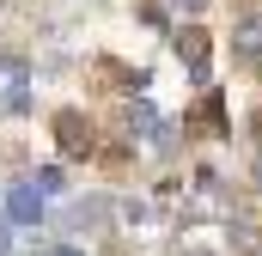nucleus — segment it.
I'll return each instance as SVG.
<instances>
[{
  "label": "nucleus",
  "instance_id": "f257e3e1",
  "mask_svg": "<svg viewBox=\"0 0 262 256\" xmlns=\"http://www.w3.org/2000/svg\"><path fill=\"white\" fill-rule=\"evenodd\" d=\"M232 55L250 61V67H262V12L238 18V31H232Z\"/></svg>",
  "mask_w": 262,
  "mask_h": 256
},
{
  "label": "nucleus",
  "instance_id": "f03ea898",
  "mask_svg": "<svg viewBox=\"0 0 262 256\" xmlns=\"http://www.w3.org/2000/svg\"><path fill=\"white\" fill-rule=\"evenodd\" d=\"M0 104L6 110H25L31 98H25V61L18 55H0Z\"/></svg>",
  "mask_w": 262,
  "mask_h": 256
},
{
  "label": "nucleus",
  "instance_id": "7ed1b4c3",
  "mask_svg": "<svg viewBox=\"0 0 262 256\" xmlns=\"http://www.w3.org/2000/svg\"><path fill=\"white\" fill-rule=\"evenodd\" d=\"M55 140H61V153H92V122H79L67 110L61 122H55Z\"/></svg>",
  "mask_w": 262,
  "mask_h": 256
},
{
  "label": "nucleus",
  "instance_id": "20e7f679",
  "mask_svg": "<svg viewBox=\"0 0 262 256\" xmlns=\"http://www.w3.org/2000/svg\"><path fill=\"white\" fill-rule=\"evenodd\" d=\"M177 55L189 61L195 79H207V37H201V31H177Z\"/></svg>",
  "mask_w": 262,
  "mask_h": 256
},
{
  "label": "nucleus",
  "instance_id": "39448f33",
  "mask_svg": "<svg viewBox=\"0 0 262 256\" xmlns=\"http://www.w3.org/2000/svg\"><path fill=\"white\" fill-rule=\"evenodd\" d=\"M37 207H43V201H37V183H18V189L6 195V214H12L18 226H31V220H37Z\"/></svg>",
  "mask_w": 262,
  "mask_h": 256
},
{
  "label": "nucleus",
  "instance_id": "423d86ee",
  "mask_svg": "<svg viewBox=\"0 0 262 256\" xmlns=\"http://www.w3.org/2000/svg\"><path fill=\"white\" fill-rule=\"evenodd\" d=\"M128 134H140V140H159V116H152V104H134V110H128Z\"/></svg>",
  "mask_w": 262,
  "mask_h": 256
},
{
  "label": "nucleus",
  "instance_id": "0eeeda50",
  "mask_svg": "<svg viewBox=\"0 0 262 256\" xmlns=\"http://www.w3.org/2000/svg\"><path fill=\"white\" fill-rule=\"evenodd\" d=\"M61 189H67L61 165H43V171H37V195H61Z\"/></svg>",
  "mask_w": 262,
  "mask_h": 256
},
{
  "label": "nucleus",
  "instance_id": "6e6552de",
  "mask_svg": "<svg viewBox=\"0 0 262 256\" xmlns=\"http://www.w3.org/2000/svg\"><path fill=\"white\" fill-rule=\"evenodd\" d=\"M177 6H183V12H201V6H207V0H177Z\"/></svg>",
  "mask_w": 262,
  "mask_h": 256
},
{
  "label": "nucleus",
  "instance_id": "1a4fd4ad",
  "mask_svg": "<svg viewBox=\"0 0 262 256\" xmlns=\"http://www.w3.org/2000/svg\"><path fill=\"white\" fill-rule=\"evenodd\" d=\"M256 183H262V159H256Z\"/></svg>",
  "mask_w": 262,
  "mask_h": 256
},
{
  "label": "nucleus",
  "instance_id": "9d476101",
  "mask_svg": "<svg viewBox=\"0 0 262 256\" xmlns=\"http://www.w3.org/2000/svg\"><path fill=\"white\" fill-rule=\"evenodd\" d=\"M183 256H207V250H183Z\"/></svg>",
  "mask_w": 262,
  "mask_h": 256
},
{
  "label": "nucleus",
  "instance_id": "9b49d317",
  "mask_svg": "<svg viewBox=\"0 0 262 256\" xmlns=\"http://www.w3.org/2000/svg\"><path fill=\"white\" fill-rule=\"evenodd\" d=\"M61 256H79V250H61Z\"/></svg>",
  "mask_w": 262,
  "mask_h": 256
}]
</instances>
